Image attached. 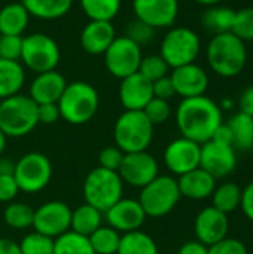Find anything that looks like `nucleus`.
Here are the masks:
<instances>
[{"label": "nucleus", "instance_id": "obj_1", "mask_svg": "<svg viewBox=\"0 0 253 254\" xmlns=\"http://www.w3.org/2000/svg\"><path fill=\"white\" fill-rule=\"evenodd\" d=\"M222 124V109L206 95L182 98L176 109V125L182 137L198 144L212 140L216 128Z\"/></svg>", "mask_w": 253, "mask_h": 254}, {"label": "nucleus", "instance_id": "obj_2", "mask_svg": "<svg viewBox=\"0 0 253 254\" xmlns=\"http://www.w3.org/2000/svg\"><path fill=\"white\" fill-rule=\"evenodd\" d=\"M207 64L213 73L222 77L239 76L248 63V49L231 31L216 34L210 39L206 49Z\"/></svg>", "mask_w": 253, "mask_h": 254}, {"label": "nucleus", "instance_id": "obj_3", "mask_svg": "<svg viewBox=\"0 0 253 254\" xmlns=\"http://www.w3.org/2000/svg\"><path fill=\"white\" fill-rule=\"evenodd\" d=\"M57 104L61 119L72 125H84L97 115L100 107V95L91 83L75 80L67 83Z\"/></svg>", "mask_w": 253, "mask_h": 254}, {"label": "nucleus", "instance_id": "obj_4", "mask_svg": "<svg viewBox=\"0 0 253 254\" xmlns=\"http://www.w3.org/2000/svg\"><path fill=\"white\" fill-rule=\"evenodd\" d=\"M39 125L37 104L25 94L0 100V129L9 138L28 135Z\"/></svg>", "mask_w": 253, "mask_h": 254}, {"label": "nucleus", "instance_id": "obj_5", "mask_svg": "<svg viewBox=\"0 0 253 254\" xmlns=\"http://www.w3.org/2000/svg\"><path fill=\"white\" fill-rule=\"evenodd\" d=\"M154 138V125L143 110H125L113 127L115 146L124 153L148 150Z\"/></svg>", "mask_w": 253, "mask_h": 254}, {"label": "nucleus", "instance_id": "obj_6", "mask_svg": "<svg viewBox=\"0 0 253 254\" xmlns=\"http://www.w3.org/2000/svg\"><path fill=\"white\" fill-rule=\"evenodd\" d=\"M82 192L85 202L104 214L113 204L124 198V182L116 171L95 167L86 174Z\"/></svg>", "mask_w": 253, "mask_h": 254}, {"label": "nucleus", "instance_id": "obj_7", "mask_svg": "<svg viewBox=\"0 0 253 254\" xmlns=\"http://www.w3.org/2000/svg\"><path fill=\"white\" fill-rule=\"evenodd\" d=\"M177 179L173 176H158L140 189L139 202L146 217L160 219L170 214L180 201Z\"/></svg>", "mask_w": 253, "mask_h": 254}, {"label": "nucleus", "instance_id": "obj_8", "mask_svg": "<svg viewBox=\"0 0 253 254\" xmlns=\"http://www.w3.org/2000/svg\"><path fill=\"white\" fill-rule=\"evenodd\" d=\"M201 51L200 36L188 27H170L160 45V55L170 70L195 63Z\"/></svg>", "mask_w": 253, "mask_h": 254}, {"label": "nucleus", "instance_id": "obj_9", "mask_svg": "<svg viewBox=\"0 0 253 254\" xmlns=\"http://www.w3.org/2000/svg\"><path fill=\"white\" fill-rule=\"evenodd\" d=\"M61 60L58 43L46 33H31L22 37V52L19 63L24 68L39 74L57 70Z\"/></svg>", "mask_w": 253, "mask_h": 254}, {"label": "nucleus", "instance_id": "obj_10", "mask_svg": "<svg viewBox=\"0 0 253 254\" xmlns=\"http://www.w3.org/2000/svg\"><path fill=\"white\" fill-rule=\"evenodd\" d=\"M13 177L18 183L19 192L30 195L39 193L51 183L52 164L43 153H25L15 162Z\"/></svg>", "mask_w": 253, "mask_h": 254}, {"label": "nucleus", "instance_id": "obj_11", "mask_svg": "<svg viewBox=\"0 0 253 254\" xmlns=\"http://www.w3.org/2000/svg\"><path fill=\"white\" fill-rule=\"evenodd\" d=\"M142 58V48L127 36H116L112 45L103 54L106 70L119 80L137 73Z\"/></svg>", "mask_w": 253, "mask_h": 254}, {"label": "nucleus", "instance_id": "obj_12", "mask_svg": "<svg viewBox=\"0 0 253 254\" xmlns=\"http://www.w3.org/2000/svg\"><path fill=\"white\" fill-rule=\"evenodd\" d=\"M118 174L124 185L142 189L160 176V165L148 150L125 153Z\"/></svg>", "mask_w": 253, "mask_h": 254}, {"label": "nucleus", "instance_id": "obj_13", "mask_svg": "<svg viewBox=\"0 0 253 254\" xmlns=\"http://www.w3.org/2000/svg\"><path fill=\"white\" fill-rule=\"evenodd\" d=\"M72 208L63 201H48L34 210L33 229L49 238H57L70 231Z\"/></svg>", "mask_w": 253, "mask_h": 254}, {"label": "nucleus", "instance_id": "obj_14", "mask_svg": "<svg viewBox=\"0 0 253 254\" xmlns=\"http://www.w3.org/2000/svg\"><path fill=\"white\" fill-rule=\"evenodd\" d=\"M200 155H201V144L179 137L167 144L163 159L167 167V170L180 177L195 168L200 167Z\"/></svg>", "mask_w": 253, "mask_h": 254}, {"label": "nucleus", "instance_id": "obj_15", "mask_svg": "<svg viewBox=\"0 0 253 254\" xmlns=\"http://www.w3.org/2000/svg\"><path fill=\"white\" fill-rule=\"evenodd\" d=\"M237 167L236 149L230 144H224L215 140H209L201 144L200 168L207 171L216 180L230 176Z\"/></svg>", "mask_w": 253, "mask_h": 254}, {"label": "nucleus", "instance_id": "obj_16", "mask_svg": "<svg viewBox=\"0 0 253 254\" xmlns=\"http://www.w3.org/2000/svg\"><path fill=\"white\" fill-rule=\"evenodd\" d=\"M136 19L152 28H170L179 15V0H133Z\"/></svg>", "mask_w": 253, "mask_h": 254}, {"label": "nucleus", "instance_id": "obj_17", "mask_svg": "<svg viewBox=\"0 0 253 254\" xmlns=\"http://www.w3.org/2000/svg\"><path fill=\"white\" fill-rule=\"evenodd\" d=\"M104 217L107 225L121 235L139 231L148 219L140 202L131 198H121L104 213Z\"/></svg>", "mask_w": 253, "mask_h": 254}, {"label": "nucleus", "instance_id": "obj_18", "mask_svg": "<svg viewBox=\"0 0 253 254\" xmlns=\"http://www.w3.org/2000/svg\"><path fill=\"white\" fill-rule=\"evenodd\" d=\"M228 229H230L228 214L216 210L215 207L203 208L197 214L195 222H194L197 241L203 243L207 247L227 238Z\"/></svg>", "mask_w": 253, "mask_h": 254}, {"label": "nucleus", "instance_id": "obj_19", "mask_svg": "<svg viewBox=\"0 0 253 254\" xmlns=\"http://www.w3.org/2000/svg\"><path fill=\"white\" fill-rule=\"evenodd\" d=\"M170 79L173 82L176 95L182 98L204 95L209 88L207 71L195 63L171 68Z\"/></svg>", "mask_w": 253, "mask_h": 254}, {"label": "nucleus", "instance_id": "obj_20", "mask_svg": "<svg viewBox=\"0 0 253 254\" xmlns=\"http://www.w3.org/2000/svg\"><path fill=\"white\" fill-rule=\"evenodd\" d=\"M152 98V82L143 77L139 71L121 79L119 101L125 110H143Z\"/></svg>", "mask_w": 253, "mask_h": 254}, {"label": "nucleus", "instance_id": "obj_21", "mask_svg": "<svg viewBox=\"0 0 253 254\" xmlns=\"http://www.w3.org/2000/svg\"><path fill=\"white\" fill-rule=\"evenodd\" d=\"M116 37L112 21H89L84 25L79 43L89 55H103Z\"/></svg>", "mask_w": 253, "mask_h": 254}, {"label": "nucleus", "instance_id": "obj_22", "mask_svg": "<svg viewBox=\"0 0 253 254\" xmlns=\"http://www.w3.org/2000/svg\"><path fill=\"white\" fill-rule=\"evenodd\" d=\"M66 86H67V80L60 71L51 70V71L39 73L30 83L28 97L36 104L58 103Z\"/></svg>", "mask_w": 253, "mask_h": 254}, {"label": "nucleus", "instance_id": "obj_23", "mask_svg": "<svg viewBox=\"0 0 253 254\" xmlns=\"http://www.w3.org/2000/svg\"><path fill=\"white\" fill-rule=\"evenodd\" d=\"M177 186L180 190V196H185L192 201H201L212 196L216 188V179L198 167L180 176L177 179Z\"/></svg>", "mask_w": 253, "mask_h": 254}, {"label": "nucleus", "instance_id": "obj_24", "mask_svg": "<svg viewBox=\"0 0 253 254\" xmlns=\"http://www.w3.org/2000/svg\"><path fill=\"white\" fill-rule=\"evenodd\" d=\"M30 22V13L19 3H9L0 9V36H22Z\"/></svg>", "mask_w": 253, "mask_h": 254}, {"label": "nucleus", "instance_id": "obj_25", "mask_svg": "<svg viewBox=\"0 0 253 254\" xmlns=\"http://www.w3.org/2000/svg\"><path fill=\"white\" fill-rule=\"evenodd\" d=\"M25 83V70L19 61L0 58V100L19 94Z\"/></svg>", "mask_w": 253, "mask_h": 254}, {"label": "nucleus", "instance_id": "obj_26", "mask_svg": "<svg viewBox=\"0 0 253 254\" xmlns=\"http://www.w3.org/2000/svg\"><path fill=\"white\" fill-rule=\"evenodd\" d=\"M30 16L54 21L67 15L73 6V0H21Z\"/></svg>", "mask_w": 253, "mask_h": 254}, {"label": "nucleus", "instance_id": "obj_27", "mask_svg": "<svg viewBox=\"0 0 253 254\" xmlns=\"http://www.w3.org/2000/svg\"><path fill=\"white\" fill-rule=\"evenodd\" d=\"M103 217L104 214L100 210L85 202L72 210L70 231L84 237H89L103 225Z\"/></svg>", "mask_w": 253, "mask_h": 254}, {"label": "nucleus", "instance_id": "obj_28", "mask_svg": "<svg viewBox=\"0 0 253 254\" xmlns=\"http://www.w3.org/2000/svg\"><path fill=\"white\" fill-rule=\"evenodd\" d=\"M234 16L236 10L228 6H209L201 16V25L206 31L212 33L213 36L228 33L233 28Z\"/></svg>", "mask_w": 253, "mask_h": 254}, {"label": "nucleus", "instance_id": "obj_29", "mask_svg": "<svg viewBox=\"0 0 253 254\" xmlns=\"http://www.w3.org/2000/svg\"><path fill=\"white\" fill-rule=\"evenodd\" d=\"M116 254H160V252L155 240L149 234L139 229L121 235Z\"/></svg>", "mask_w": 253, "mask_h": 254}, {"label": "nucleus", "instance_id": "obj_30", "mask_svg": "<svg viewBox=\"0 0 253 254\" xmlns=\"http://www.w3.org/2000/svg\"><path fill=\"white\" fill-rule=\"evenodd\" d=\"M233 132V146L239 150L253 149V118L242 112L231 116L227 122Z\"/></svg>", "mask_w": 253, "mask_h": 254}, {"label": "nucleus", "instance_id": "obj_31", "mask_svg": "<svg viewBox=\"0 0 253 254\" xmlns=\"http://www.w3.org/2000/svg\"><path fill=\"white\" fill-rule=\"evenodd\" d=\"M242 202V188L236 183L227 182L215 188L212 193V207L216 210L230 214L240 208Z\"/></svg>", "mask_w": 253, "mask_h": 254}, {"label": "nucleus", "instance_id": "obj_32", "mask_svg": "<svg viewBox=\"0 0 253 254\" xmlns=\"http://www.w3.org/2000/svg\"><path fill=\"white\" fill-rule=\"evenodd\" d=\"M89 21H112L121 10L122 0H79Z\"/></svg>", "mask_w": 253, "mask_h": 254}, {"label": "nucleus", "instance_id": "obj_33", "mask_svg": "<svg viewBox=\"0 0 253 254\" xmlns=\"http://www.w3.org/2000/svg\"><path fill=\"white\" fill-rule=\"evenodd\" d=\"M33 219L34 210L25 202L12 201L6 205L3 211L4 223L15 231H25L28 228H33Z\"/></svg>", "mask_w": 253, "mask_h": 254}, {"label": "nucleus", "instance_id": "obj_34", "mask_svg": "<svg viewBox=\"0 0 253 254\" xmlns=\"http://www.w3.org/2000/svg\"><path fill=\"white\" fill-rule=\"evenodd\" d=\"M54 254H95L88 237L79 235L73 231L57 237L54 240Z\"/></svg>", "mask_w": 253, "mask_h": 254}, {"label": "nucleus", "instance_id": "obj_35", "mask_svg": "<svg viewBox=\"0 0 253 254\" xmlns=\"http://www.w3.org/2000/svg\"><path fill=\"white\" fill-rule=\"evenodd\" d=\"M88 240L95 254H116L121 243V234L109 225H101L88 237Z\"/></svg>", "mask_w": 253, "mask_h": 254}, {"label": "nucleus", "instance_id": "obj_36", "mask_svg": "<svg viewBox=\"0 0 253 254\" xmlns=\"http://www.w3.org/2000/svg\"><path fill=\"white\" fill-rule=\"evenodd\" d=\"M21 254H54V238L39 232H30L18 243Z\"/></svg>", "mask_w": 253, "mask_h": 254}, {"label": "nucleus", "instance_id": "obj_37", "mask_svg": "<svg viewBox=\"0 0 253 254\" xmlns=\"http://www.w3.org/2000/svg\"><path fill=\"white\" fill-rule=\"evenodd\" d=\"M137 71L143 77H146L149 82H155L164 76H169L170 67L160 54H152V55H146L142 58Z\"/></svg>", "mask_w": 253, "mask_h": 254}, {"label": "nucleus", "instance_id": "obj_38", "mask_svg": "<svg viewBox=\"0 0 253 254\" xmlns=\"http://www.w3.org/2000/svg\"><path fill=\"white\" fill-rule=\"evenodd\" d=\"M231 33L243 42L253 40V7H243L236 10Z\"/></svg>", "mask_w": 253, "mask_h": 254}, {"label": "nucleus", "instance_id": "obj_39", "mask_svg": "<svg viewBox=\"0 0 253 254\" xmlns=\"http://www.w3.org/2000/svg\"><path fill=\"white\" fill-rule=\"evenodd\" d=\"M143 113L146 115V118L151 121V124L155 125H161L166 121H169L170 115H171V106L169 101L161 100V98H152L143 109Z\"/></svg>", "mask_w": 253, "mask_h": 254}, {"label": "nucleus", "instance_id": "obj_40", "mask_svg": "<svg viewBox=\"0 0 253 254\" xmlns=\"http://www.w3.org/2000/svg\"><path fill=\"white\" fill-rule=\"evenodd\" d=\"M130 40H133L136 45H139L140 48L143 45H148L149 42H152V39L155 37V28H152L151 25L134 19L127 25V31L125 34Z\"/></svg>", "mask_w": 253, "mask_h": 254}, {"label": "nucleus", "instance_id": "obj_41", "mask_svg": "<svg viewBox=\"0 0 253 254\" xmlns=\"http://www.w3.org/2000/svg\"><path fill=\"white\" fill-rule=\"evenodd\" d=\"M22 52V36H0V58L19 61Z\"/></svg>", "mask_w": 253, "mask_h": 254}, {"label": "nucleus", "instance_id": "obj_42", "mask_svg": "<svg viewBox=\"0 0 253 254\" xmlns=\"http://www.w3.org/2000/svg\"><path fill=\"white\" fill-rule=\"evenodd\" d=\"M124 156H125V153L119 147L107 146V147L101 149V152L98 153V167L118 173V170L124 161Z\"/></svg>", "mask_w": 253, "mask_h": 254}, {"label": "nucleus", "instance_id": "obj_43", "mask_svg": "<svg viewBox=\"0 0 253 254\" xmlns=\"http://www.w3.org/2000/svg\"><path fill=\"white\" fill-rule=\"evenodd\" d=\"M18 193L19 188L13 177V173H0V202L9 204L15 201Z\"/></svg>", "mask_w": 253, "mask_h": 254}, {"label": "nucleus", "instance_id": "obj_44", "mask_svg": "<svg viewBox=\"0 0 253 254\" xmlns=\"http://www.w3.org/2000/svg\"><path fill=\"white\" fill-rule=\"evenodd\" d=\"M209 254H248V249L240 240L227 237L222 241L210 246Z\"/></svg>", "mask_w": 253, "mask_h": 254}, {"label": "nucleus", "instance_id": "obj_45", "mask_svg": "<svg viewBox=\"0 0 253 254\" xmlns=\"http://www.w3.org/2000/svg\"><path fill=\"white\" fill-rule=\"evenodd\" d=\"M152 92H154L155 98H161L166 101L171 100L176 95V91H174L173 82L170 79V74L152 82Z\"/></svg>", "mask_w": 253, "mask_h": 254}, {"label": "nucleus", "instance_id": "obj_46", "mask_svg": "<svg viewBox=\"0 0 253 254\" xmlns=\"http://www.w3.org/2000/svg\"><path fill=\"white\" fill-rule=\"evenodd\" d=\"M37 119H39V124H43V125L55 124L58 119H61L58 104L57 103L37 104Z\"/></svg>", "mask_w": 253, "mask_h": 254}, {"label": "nucleus", "instance_id": "obj_47", "mask_svg": "<svg viewBox=\"0 0 253 254\" xmlns=\"http://www.w3.org/2000/svg\"><path fill=\"white\" fill-rule=\"evenodd\" d=\"M240 208L243 211V214L253 222V180L251 183H248V186L245 189H242V202H240Z\"/></svg>", "mask_w": 253, "mask_h": 254}, {"label": "nucleus", "instance_id": "obj_48", "mask_svg": "<svg viewBox=\"0 0 253 254\" xmlns=\"http://www.w3.org/2000/svg\"><path fill=\"white\" fill-rule=\"evenodd\" d=\"M239 107H240L242 113L249 115L253 118V86L246 88L242 92L240 100H239Z\"/></svg>", "mask_w": 253, "mask_h": 254}, {"label": "nucleus", "instance_id": "obj_49", "mask_svg": "<svg viewBox=\"0 0 253 254\" xmlns=\"http://www.w3.org/2000/svg\"><path fill=\"white\" fill-rule=\"evenodd\" d=\"M177 254H209V247L204 246L203 243L194 240V241L185 243V244L179 249Z\"/></svg>", "mask_w": 253, "mask_h": 254}, {"label": "nucleus", "instance_id": "obj_50", "mask_svg": "<svg viewBox=\"0 0 253 254\" xmlns=\"http://www.w3.org/2000/svg\"><path fill=\"white\" fill-rule=\"evenodd\" d=\"M212 140L219 141V143H224V144L233 146V132H231L228 124H224V122H222V124L216 128V131H215ZM233 147H234V146H233Z\"/></svg>", "mask_w": 253, "mask_h": 254}, {"label": "nucleus", "instance_id": "obj_51", "mask_svg": "<svg viewBox=\"0 0 253 254\" xmlns=\"http://www.w3.org/2000/svg\"><path fill=\"white\" fill-rule=\"evenodd\" d=\"M0 254H21L18 243L9 238H0Z\"/></svg>", "mask_w": 253, "mask_h": 254}, {"label": "nucleus", "instance_id": "obj_52", "mask_svg": "<svg viewBox=\"0 0 253 254\" xmlns=\"http://www.w3.org/2000/svg\"><path fill=\"white\" fill-rule=\"evenodd\" d=\"M6 144H7V137H6L4 132L0 129V156H1L3 152L6 150Z\"/></svg>", "mask_w": 253, "mask_h": 254}, {"label": "nucleus", "instance_id": "obj_53", "mask_svg": "<svg viewBox=\"0 0 253 254\" xmlns=\"http://www.w3.org/2000/svg\"><path fill=\"white\" fill-rule=\"evenodd\" d=\"M195 3H198V4H203V6H215V4H219L222 0H194Z\"/></svg>", "mask_w": 253, "mask_h": 254}]
</instances>
